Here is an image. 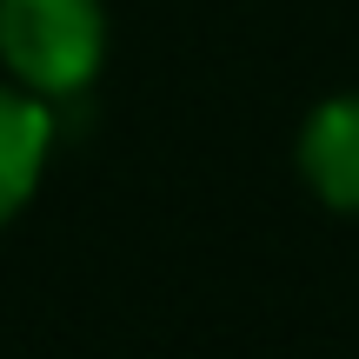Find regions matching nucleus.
<instances>
[{"mask_svg": "<svg viewBox=\"0 0 359 359\" xmlns=\"http://www.w3.org/2000/svg\"><path fill=\"white\" fill-rule=\"evenodd\" d=\"M107 0H0V74L40 100H74L100 80Z\"/></svg>", "mask_w": 359, "mask_h": 359, "instance_id": "obj_1", "label": "nucleus"}, {"mask_svg": "<svg viewBox=\"0 0 359 359\" xmlns=\"http://www.w3.org/2000/svg\"><path fill=\"white\" fill-rule=\"evenodd\" d=\"M293 167L320 206L359 213V93H333L299 120Z\"/></svg>", "mask_w": 359, "mask_h": 359, "instance_id": "obj_2", "label": "nucleus"}, {"mask_svg": "<svg viewBox=\"0 0 359 359\" xmlns=\"http://www.w3.org/2000/svg\"><path fill=\"white\" fill-rule=\"evenodd\" d=\"M53 160V100L0 74V226L34 206Z\"/></svg>", "mask_w": 359, "mask_h": 359, "instance_id": "obj_3", "label": "nucleus"}]
</instances>
